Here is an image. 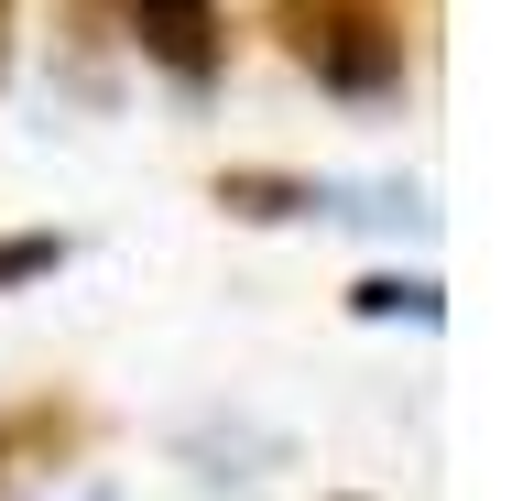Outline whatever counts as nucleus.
<instances>
[{
  "mask_svg": "<svg viewBox=\"0 0 512 501\" xmlns=\"http://www.w3.org/2000/svg\"><path fill=\"white\" fill-rule=\"evenodd\" d=\"M77 447H88V414H77L66 393L11 403V414H0V491H11V480H33V469H66Z\"/></svg>",
  "mask_w": 512,
  "mask_h": 501,
  "instance_id": "3",
  "label": "nucleus"
},
{
  "mask_svg": "<svg viewBox=\"0 0 512 501\" xmlns=\"http://www.w3.org/2000/svg\"><path fill=\"white\" fill-rule=\"evenodd\" d=\"M0 22H11V0H0Z\"/></svg>",
  "mask_w": 512,
  "mask_h": 501,
  "instance_id": "7",
  "label": "nucleus"
},
{
  "mask_svg": "<svg viewBox=\"0 0 512 501\" xmlns=\"http://www.w3.org/2000/svg\"><path fill=\"white\" fill-rule=\"evenodd\" d=\"M77 22H88V44H99V22H109V0H77Z\"/></svg>",
  "mask_w": 512,
  "mask_h": 501,
  "instance_id": "6",
  "label": "nucleus"
},
{
  "mask_svg": "<svg viewBox=\"0 0 512 501\" xmlns=\"http://www.w3.org/2000/svg\"><path fill=\"white\" fill-rule=\"evenodd\" d=\"M131 11V44L175 77V88H207L229 66V11L218 0H120Z\"/></svg>",
  "mask_w": 512,
  "mask_h": 501,
  "instance_id": "2",
  "label": "nucleus"
},
{
  "mask_svg": "<svg viewBox=\"0 0 512 501\" xmlns=\"http://www.w3.org/2000/svg\"><path fill=\"white\" fill-rule=\"evenodd\" d=\"M273 33L338 99H393L404 88V11L393 0H273Z\"/></svg>",
  "mask_w": 512,
  "mask_h": 501,
  "instance_id": "1",
  "label": "nucleus"
},
{
  "mask_svg": "<svg viewBox=\"0 0 512 501\" xmlns=\"http://www.w3.org/2000/svg\"><path fill=\"white\" fill-rule=\"evenodd\" d=\"M66 262V240L55 229H22V240H0V284H33V273H55Z\"/></svg>",
  "mask_w": 512,
  "mask_h": 501,
  "instance_id": "5",
  "label": "nucleus"
},
{
  "mask_svg": "<svg viewBox=\"0 0 512 501\" xmlns=\"http://www.w3.org/2000/svg\"><path fill=\"white\" fill-rule=\"evenodd\" d=\"M349 305H360V316H414V327H436V284H404V273H371Z\"/></svg>",
  "mask_w": 512,
  "mask_h": 501,
  "instance_id": "4",
  "label": "nucleus"
}]
</instances>
